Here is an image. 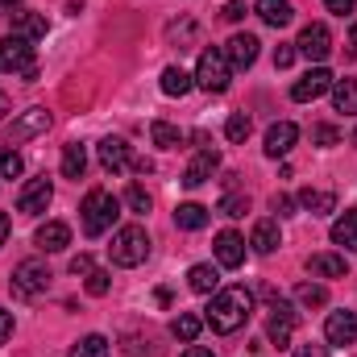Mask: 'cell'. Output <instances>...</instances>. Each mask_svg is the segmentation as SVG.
I'll list each match as a JSON object with an SVG mask.
<instances>
[{
    "instance_id": "6da1fadb",
    "label": "cell",
    "mask_w": 357,
    "mask_h": 357,
    "mask_svg": "<svg viewBox=\"0 0 357 357\" xmlns=\"http://www.w3.org/2000/svg\"><path fill=\"white\" fill-rule=\"evenodd\" d=\"M250 312H254V295H250L245 287H225V291L212 295V303H208V312H204V324H212V333L229 337V333L245 328Z\"/></svg>"
},
{
    "instance_id": "7a4b0ae2",
    "label": "cell",
    "mask_w": 357,
    "mask_h": 357,
    "mask_svg": "<svg viewBox=\"0 0 357 357\" xmlns=\"http://www.w3.org/2000/svg\"><path fill=\"white\" fill-rule=\"evenodd\" d=\"M116 216H121V199L112 191H104V187H91L84 195V204H79V220H84L88 237H104L116 225Z\"/></svg>"
},
{
    "instance_id": "3957f363",
    "label": "cell",
    "mask_w": 357,
    "mask_h": 357,
    "mask_svg": "<svg viewBox=\"0 0 357 357\" xmlns=\"http://www.w3.org/2000/svg\"><path fill=\"white\" fill-rule=\"evenodd\" d=\"M0 71H4V75H21V79H29V84L42 75V71H38V59H33L29 38H17V33L0 38Z\"/></svg>"
},
{
    "instance_id": "277c9868",
    "label": "cell",
    "mask_w": 357,
    "mask_h": 357,
    "mask_svg": "<svg viewBox=\"0 0 357 357\" xmlns=\"http://www.w3.org/2000/svg\"><path fill=\"white\" fill-rule=\"evenodd\" d=\"M108 254H112L116 266H142V262L150 258V237H146V229H142V225H125V229H116Z\"/></svg>"
},
{
    "instance_id": "5b68a950",
    "label": "cell",
    "mask_w": 357,
    "mask_h": 357,
    "mask_svg": "<svg viewBox=\"0 0 357 357\" xmlns=\"http://www.w3.org/2000/svg\"><path fill=\"white\" fill-rule=\"evenodd\" d=\"M229 75H233V67H229L225 50H220V46H208V50L199 54L195 84H199L204 91H212V96H220V91H229Z\"/></svg>"
},
{
    "instance_id": "8992f818",
    "label": "cell",
    "mask_w": 357,
    "mask_h": 357,
    "mask_svg": "<svg viewBox=\"0 0 357 357\" xmlns=\"http://www.w3.org/2000/svg\"><path fill=\"white\" fill-rule=\"evenodd\" d=\"M295 50L307 59V63H324L328 54H333V33H328V25L324 21H312V25H303L299 29V42H295Z\"/></svg>"
},
{
    "instance_id": "52a82bcc",
    "label": "cell",
    "mask_w": 357,
    "mask_h": 357,
    "mask_svg": "<svg viewBox=\"0 0 357 357\" xmlns=\"http://www.w3.org/2000/svg\"><path fill=\"white\" fill-rule=\"evenodd\" d=\"M46 287H50V270H46V262L25 258L21 266L13 270V291H17L21 299H33V295H42Z\"/></svg>"
},
{
    "instance_id": "ba28073f",
    "label": "cell",
    "mask_w": 357,
    "mask_h": 357,
    "mask_svg": "<svg viewBox=\"0 0 357 357\" xmlns=\"http://www.w3.org/2000/svg\"><path fill=\"white\" fill-rule=\"evenodd\" d=\"M50 199H54V187H50V178H29L25 187H21V195H17V212H25V216H42L46 208H50Z\"/></svg>"
},
{
    "instance_id": "9c48e42d",
    "label": "cell",
    "mask_w": 357,
    "mask_h": 357,
    "mask_svg": "<svg viewBox=\"0 0 357 357\" xmlns=\"http://www.w3.org/2000/svg\"><path fill=\"white\" fill-rule=\"evenodd\" d=\"M46 129H50V112H46V108H25V112L8 125V146H21V142L38 137V133H46Z\"/></svg>"
},
{
    "instance_id": "30bf717a",
    "label": "cell",
    "mask_w": 357,
    "mask_h": 357,
    "mask_svg": "<svg viewBox=\"0 0 357 357\" xmlns=\"http://www.w3.org/2000/svg\"><path fill=\"white\" fill-rule=\"evenodd\" d=\"M291 333H295V307L274 295V307H270V320H266V337L278 349H287L291 345Z\"/></svg>"
},
{
    "instance_id": "8fae6325",
    "label": "cell",
    "mask_w": 357,
    "mask_h": 357,
    "mask_svg": "<svg viewBox=\"0 0 357 357\" xmlns=\"http://www.w3.org/2000/svg\"><path fill=\"white\" fill-rule=\"evenodd\" d=\"M258 38L254 33H233L229 38V46H225V59H229V67H237V71H245V67H254L258 63Z\"/></svg>"
},
{
    "instance_id": "7c38bea8",
    "label": "cell",
    "mask_w": 357,
    "mask_h": 357,
    "mask_svg": "<svg viewBox=\"0 0 357 357\" xmlns=\"http://www.w3.org/2000/svg\"><path fill=\"white\" fill-rule=\"evenodd\" d=\"M216 262L225 270H237L241 262H245V237L241 233H233V229H225V233H216Z\"/></svg>"
},
{
    "instance_id": "4fadbf2b",
    "label": "cell",
    "mask_w": 357,
    "mask_h": 357,
    "mask_svg": "<svg viewBox=\"0 0 357 357\" xmlns=\"http://www.w3.org/2000/svg\"><path fill=\"white\" fill-rule=\"evenodd\" d=\"M328 88H333V75H328V67H312L303 79H295V88H291V100L307 104V100H320V96H324Z\"/></svg>"
},
{
    "instance_id": "5bb4252c",
    "label": "cell",
    "mask_w": 357,
    "mask_h": 357,
    "mask_svg": "<svg viewBox=\"0 0 357 357\" xmlns=\"http://www.w3.org/2000/svg\"><path fill=\"white\" fill-rule=\"evenodd\" d=\"M100 167H104L108 175H121L125 167H133L129 142H125V137H104V142H100Z\"/></svg>"
},
{
    "instance_id": "9a60e30c",
    "label": "cell",
    "mask_w": 357,
    "mask_h": 357,
    "mask_svg": "<svg viewBox=\"0 0 357 357\" xmlns=\"http://www.w3.org/2000/svg\"><path fill=\"white\" fill-rule=\"evenodd\" d=\"M295 142H299V125H291V121H274L266 129V154L270 158H287L295 150Z\"/></svg>"
},
{
    "instance_id": "2e32d148",
    "label": "cell",
    "mask_w": 357,
    "mask_h": 357,
    "mask_svg": "<svg viewBox=\"0 0 357 357\" xmlns=\"http://www.w3.org/2000/svg\"><path fill=\"white\" fill-rule=\"evenodd\" d=\"M216 167H220V154H216L212 146H204V150L191 158V167L183 171V187H204L208 178L216 175Z\"/></svg>"
},
{
    "instance_id": "e0dca14e",
    "label": "cell",
    "mask_w": 357,
    "mask_h": 357,
    "mask_svg": "<svg viewBox=\"0 0 357 357\" xmlns=\"http://www.w3.org/2000/svg\"><path fill=\"white\" fill-rule=\"evenodd\" d=\"M328 345H357V312H333L324 324Z\"/></svg>"
},
{
    "instance_id": "ac0fdd59",
    "label": "cell",
    "mask_w": 357,
    "mask_h": 357,
    "mask_svg": "<svg viewBox=\"0 0 357 357\" xmlns=\"http://www.w3.org/2000/svg\"><path fill=\"white\" fill-rule=\"evenodd\" d=\"M299 208L312 212V216H328L337 208V191L333 187H303L299 191Z\"/></svg>"
},
{
    "instance_id": "d6986e66",
    "label": "cell",
    "mask_w": 357,
    "mask_h": 357,
    "mask_svg": "<svg viewBox=\"0 0 357 357\" xmlns=\"http://www.w3.org/2000/svg\"><path fill=\"white\" fill-rule=\"evenodd\" d=\"M33 241H38V250H42V254H59V250H67V245H71V229H67L63 220H46V225L38 229V237H33Z\"/></svg>"
},
{
    "instance_id": "ffe728a7",
    "label": "cell",
    "mask_w": 357,
    "mask_h": 357,
    "mask_svg": "<svg viewBox=\"0 0 357 357\" xmlns=\"http://www.w3.org/2000/svg\"><path fill=\"white\" fill-rule=\"evenodd\" d=\"M46 29H50V25H46L42 13H29V8H17V13H13V33H17V38H29V42H33V38H46Z\"/></svg>"
},
{
    "instance_id": "44dd1931",
    "label": "cell",
    "mask_w": 357,
    "mask_h": 357,
    "mask_svg": "<svg viewBox=\"0 0 357 357\" xmlns=\"http://www.w3.org/2000/svg\"><path fill=\"white\" fill-rule=\"evenodd\" d=\"M187 287H191L195 295H216V287H220V270L208 266V262H199V266L187 270Z\"/></svg>"
},
{
    "instance_id": "7402d4cb",
    "label": "cell",
    "mask_w": 357,
    "mask_h": 357,
    "mask_svg": "<svg viewBox=\"0 0 357 357\" xmlns=\"http://www.w3.org/2000/svg\"><path fill=\"white\" fill-rule=\"evenodd\" d=\"M307 270H312L316 278H345V274H349V266H345L341 254H312V258H307Z\"/></svg>"
},
{
    "instance_id": "603a6c76",
    "label": "cell",
    "mask_w": 357,
    "mask_h": 357,
    "mask_svg": "<svg viewBox=\"0 0 357 357\" xmlns=\"http://www.w3.org/2000/svg\"><path fill=\"white\" fill-rule=\"evenodd\" d=\"M258 17L266 21L270 29H282V25H291L295 8H291V0H258Z\"/></svg>"
},
{
    "instance_id": "cb8c5ba5",
    "label": "cell",
    "mask_w": 357,
    "mask_h": 357,
    "mask_svg": "<svg viewBox=\"0 0 357 357\" xmlns=\"http://www.w3.org/2000/svg\"><path fill=\"white\" fill-rule=\"evenodd\" d=\"M333 108L345 112V116H357V79H333Z\"/></svg>"
},
{
    "instance_id": "d4e9b609",
    "label": "cell",
    "mask_w": 357,
    "mask_h": 357,
    "mask_svg": "<svg viewBox=\"0 0 357 357\" xmlns=\"http://www.w3.org/2000/svg\"><path fill=\"white\" fill-rule=\"evenodd\" d=\"M250 245H254L258 254H274V250L282 245V233H278V225H274V220H258V225H254V237H250Z\"/></svg>"
},
{
    "instance_id": "484cf974",
    "label": "cell",
    "mask_w": 357,
    "mask_h": 357,
    "mask_svg": "<svg viewBox=\"0 0 357 357\" xmlns=\"http://www.w3.org/2000/svg\"><path fill=\"white\" fill-rule=\"evenodd\" d=\"M333 241L337 245H345L349 254L357 250V212L349 208V212H341L337 220H333Z\"/></svg>"
},
{
    "instance_id": "4316f807",
    "label": "cell",
    "mask_w": 357,
    "mask_h": 357,
    "mask_svg": "<svg viewBox=\"0 0 357 357\" xmlns=\"http://www.w3.org/2000/svg\"><path fill=\"white\" fill-rule=\"evenodd\" d=\"M88 171V150L79 146V142H71V146H63V178H84Z\"/></svg>"
},
{
    "instance_id": "83f0119b",
    "label": "cell",
    "mask_w": 357,
    "mask_h": 357,
    "mask_svg": "<svg viewBox=\"0 0 357 357\" xmlns=\"http://www.w3.org/2000/svg\"><path fill=\"white\" fill-rule=\"evenodd\" d=\"M175 225L178 229H187V233L204 229V225H208V208H204V204H178L175 208Z\"/></svg>"
},
{
    "instance_id": "f1b7e54d",
    "label": "cell",
    "mask_w": 357,
    "mask_h": 357,
    "mask_svg": "<svg viewBox=\"0 0 357 357\" xmlns=\"http://www.w3.org/2000/svg\"><path fill=\"white\" fill-rule=\"evenodd\" d=\"M158 84H162V91H167V96H187V91L195 88V75H187L183 67H167Z\"/></svg>"
},
{
    "instance_id": "f546056e",
    "label": "cell",
    "mask_w": 357,
    "mask_h": 357,
    "mask_svg": "<svg viewBox=\"0 0 357 357\" xmlns=\"http://www.w3.org/2000/svg\"><path fill=\"white\" fill-rule=\"evenodd\" d=\"M150 137H154V146H162V150H178V146H183V129H175L171 121H154V125H150Z\"/></svg>"
},
{
    "instance_id": "4dcf8cb0",
    "label": "cell",
    "mask_w": 357,
    "mask_h": 357,
    "mask_svg": "<svg viewBox=\"0 0 357 357\" xmlns=\"http://www.w3.org/2000/svg\"><path fill=\"white\" fill-rule=\"evenodd\" d=\"M199 328H204V320H199V316H191V312H178L175 324H171V333H175L183 345H191V341L199 337Z\"/></svg>"
},
{
    "instance_id": "1f68e13d",
    "label": "cell",
    "mask_w": 357,
    "mask_h": 357,
    "mask_svg": "<svg viewBox=\"0 0 357 357\" xmlns=\"http://www.w3.org/2000/svg\"><path fill=\"white\" fill-rule=\"evenodd\" d=\"M295 299H299L303 307H324V303H328V287H324V282H299V287H295Z\"/></svg>"
},
{
    "instance_id": "d6a6232c",
    "label": "cell",
    "mask_w": 357,
    "mask_h": 357,
    "mask_svg": "<svg viewBox=\"0 0 357 357\" xmlns=\"http://www.w3.org/2000/svg\"><path fill=\"white\" fill-rule=\"evenodd\" d=\"M71 357H108V337L88 333L84 341H75V345H71Z\"/></svg>"
},
{
    "instance_id": "836d02e7",
    "label": "cell",
    "mask_w": 357,
    "mask_h": 357,
    "mask_svg": "<svg viewBox=\"0 0 357 357\" xmlns=\"http://www.w3.org/2000/svg\"><path fill=\"white\" fill-rule=\"evenodd\" d=\"M250 129H254V125H250V116H245V112H233V116L225 121V137H229V142H245V137H250Z\"/></svg>"
},
{
    "instance_id": "e575fe53",
    "label": "cell",
    "mask_w": 357,
    "mask_h": 357,
    "mask_svg": "<svg viewBox=\"0 0 357 357\" xmlns=\"http://www.w3.org/2000/svg\"><path fill=\"white\" fill-rule=\"evenodd\" d=\"M220 212H225V216H233V220H237V216H245V212H250V195L229 191V195L220 199Z\"/></svg>"
},
{
    "instance_id": "d590c367",
    "label": "cell",
    "mask_w": 357,
    "mask_h": 357,
    "mask_svg": "<svg viewBox=\"0 0 357 357\" xmlns=\"http://www.w3.org/2000/svg\"><path fill=\"white\" fill-rule=\"evenodd\" d=\"M312 146H341V129L337 125H312Z\"/></svg>"
},
{
    "instance_id": "8d00e7d4",
    "label": "cell",
    "mask_w": 357,
    "mask_h": 357,
    "mask_svg": "<svg viewBox=\"0 0 357 357\" xmlns=\"http://www.w3.org/2000/svg\"><path fill=\"white\" fill-rule=\"evenodd\" d=\"M125 204H129V208H133V212H142V216H146V212H150V191H146V187H137V183H133V187H129V191H125Z\"/></svg>"
},
{
    "instance_id": "74e56055",
    "label": "cell",
    "mask_w": 357,
    "mask_h": 357,
    "mask_svg": "<svg viewBox=\"0 0 357 357\" xmlns=\"http://www.w3.org/2000/svg\"><path fill=\"white\" fill-rule=\"evenodd\" d=\"M17 175H21V154L0 146V178H17Z\"/></svg>"
},
{
    "instance_id": "f35d334b",
    "label": "cell",
    "mask_w": 357,
    "mask_h": 357,
    "mask_svg": "<svg viewBox=\"0 0 357 357\" xmlns=\"http://www.w3.org/2000/svg\"><path fill=\"white\" fill-rule=\"evenodd\" d=\"M108 287H112V274L108 270H91L88 274V295H108Z\"/></svg>"
},
{
    "instance_id": "ab89813d",
    "label": "cell",
    "mask_w": 357,
    "mask_h": 357,
    "mask_svg": "<svg viewBox=\"0 0 357 357\" xmlns=\"http://www.w3.org/2000/svg\"><path fill=\"white\" fill-rule=\"evenodd\" d=\"M295 204H299V199H291V195H282V191L270 199V208H274L278 216H295Z\"/></svg>"
},
{
    "instance_id": "60d3db41",
    "label": "cell",
    "mask_w": 357,
    "mask_h": 357,
    "mask_svg": "<svg viewBox=\"0 0 357 357\" xmlns=\"http://www.w3.org/2000/svg\"><path fill=\"white\" fill-rule=\"evenodd\" d=\"M295 54H299L295 46H278V50H274V67H278V71H287V67L295 63Z\"/></svg>"
},
{
    "instance_id": "b9f144b4",
    "label": "cell",
    "mask_w": 357,
    "mask_h": 357,
    "mask_svg": "<svg viewBox=\"0 0 357 357\" xmlns=\"http://www.w3.org/2000/svg\"><path fill=\"white\" fill-rule=\"evenodd\" d=\"M220 17H225V21H233V25H237V21H241V17H245V4H241V0H229V4H225V8H220Z\"/></svg>"
},
{
    "instance_id": "7bdbcfd3",
    "label": "cell",
    "mask_w": 357,
    "mask_h": 357,
    "mask_svg": "<svg viewBox=\"0 0 357 357\" xmlns=\"http://www.w3.org/2000/svg\"><path fill=\"white\" fill-rule=\"evenodd\" d=\"M91 270H96V266H91V258H88V254H79V258H71V274H75V278H88Z\"/></svg>"
},
{
    "instance_id": "ee69618b",
    "label": "cell",
    "mask_w": 357,
    "mask_h": 357,
    "mask_svg": "<svg viewBox=\"0 0 357 357\" xmlns=\"http://www.w3.org/2000/svg\"><path fill=\"white\" fill-rule=\"evenodd\" d=\"M354 4H357V0H324V8H328V13H337V17H349V13H354Z\"/></svg>"
},
{
    "instance_id": "f6af8a7d",
    "label": "cell",
    "mask_w": 357,
    "mask_h": 357,
    "mask_svg": "<svg viewBox=\"0 0 357 357\" xmlns=\"http://www.w3.org/2000/svg\"><path fill=\"white\" fill-rule=\"evenodd\" d=\"M291 357H328V345H299Z\"/></svg>"
},
{
    "instance_id": "bcb514c9",
    "label": "cell",
    "mask_w": 357,
    "mask_h": 357,
    "mask_svg": "<svg viewBox=\"0 0 357 357\" xmlns=\"http://www.w3.org/2000/svg\"><path fill=\"white\" fill-rule=\"evenodd\" d=\"M8 337H13V312H4V307H0V345H4Z\"/></svg>"
},
{
    "instance_id": "7dc6e473",
    "label": "cell",
    "mask_w": 357,
    "mask_h": 357,
    "mask_svg": "<svg viewBox=\"0 0 357 357\" xmlns=\"http://www.w3.org/2000/svg\"><path fill=\"white\" fill-rule=\"evenodd\" d=\"M183 357H216V354H212V349H204V345H195V341H191V345H187V349H183Z\"/></svg>"
},
{
    "instance_id": "c3c4849f",
    "label": "cell",
    "mask_w": 357,
    "mask_h": 357,
    "mask_svg": "<svg viewBox=\"0 0 357 357\" xmlns=\"http://www.w3.org/2000/svg\"><path fill=\"white\" fill-rule=\"evenodd\" d=\"M133 171H137V175H150V171H154V167H150V162H146V158H133Z\"/></svg>"
},
{
    "instance_id": "681fc988",
    "label": "cell",
    "mask_w": 357,
    "mask_h": 357,
    "mask_svg": "<svg viewBox=\"0 0 357 357\" xmlns=\"http://www.w3.org/2000/svg\"><path fill=\"white\" fill-rule=\"evenodd\" d=\"M8 229H13V225H8V216H4V212H0V245H4V241H8Z\"/></svg>"
},
{
    "instance_id": "f907efd6",
    "label": "cell",
    "mask_w": 357,
    "mask_h": 357,
    "mask_svg": "<svg viewBox=\"0 0 357 357\" xmlns=\"http://www.w3.org/2000/svg\"><path fill=\"white\" fill-rule=\"evenodd\" d=\"M349 54H354V59H357V25H354V29H349Z\"/></svg>"
},
{
    "instance_id": "816d5d0a",
    "label": "cell",
    "mask_w": 357,
    "mask_h": 357,
    "mask_svg": "<svg viewBox=\"0 0 357 357\" xmlns=\"http://www.w3.org/2000/svg\"><path fill=\"white\" fill-rule=\"evenodd\" d=\"M4 112H8V96L0 91V121H4Z\"/></svg>"
},
{
    "instance_id": "f5cc1de1",
    "label": "cell",
    "mask_w": 357,
    "mask_h": 357,
    "mask_svg": "<svg viewBox=\"0 0 357 357\" xmlns=\"http://www.w3.org/2000/svg\"><path fill=\"white\" fill-rule=\"evenodd\" d=\"M13 4H17V0H0V13H4V8H13Z\"/></svg>"
},
{
    "instance_id": "db71d44e",
    "label": "cell",
    "mask_w": 357,
    "mask_h": 357,
    "mask_svg": "<svg viewBox=\"0 0 357 357\" xmlns=\"http://www.w3.org/2000/svg\"><path fill=\"white\" fill-rule=\"evenodd\" d=\"M354 142H357V133H354Z\"/></svg>"
}]
</instances>
